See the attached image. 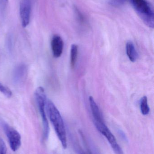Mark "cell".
<instances>
[{"mask_svg":"<svg viewBox=\"0 0 154 154\" xmlns=\"http://www.w3.org/2000/svg\"><path fill=\"white\" fill-rule=\"evenodd\" d=\"M0 92L8 98L11 97L12 94L11 91L8 88L3 85L1 83H0Z\"/></svg>","mask_w":154,"mask_h":154,"instance_id":"13","label":"cell"},{"mask_svg":"<svg viewBox=\"0 0 154 154\" xmlns=\"http://www.w3.org/2000/svg\"><path fill=\"white\" fill-rule=\"evenodd\" d=\"M7 154V147L3 140L0 138V154Z\"/></svg>","mask_w":154,"mask_h":154,"instance_id":"15","label":"cell"},{"mask_svg":"<svg viewBox=\"0 0 154 154\" xmlns=\"http://www.w3.org/2000/svg\"></svg>","mask_w":154,"mask_h":154,"instance_id":"17","label":"cell"},{"mask_svg":"<svg viewBox=\"0 0 154 154\" xmlns=\"http://www.w3.org/2000/svg\"><path fill=\"white\" fill-rule=\"evenodd\" d=\"M140 109L141 112L144 116H146L150 112V107L148 104L147 97L144 96L141 99L140 101Z\"/></svg>","mask_w":154,"mask_h":154,"instance_id":"12","label":"cell"},{"mask_svg":"<svg viewBox=\"0 0 154 154\" xmlns=\"http://www.w3.org/2000/svg\"><path fill=\"white\" fill-rule=\"evenodd\" d=\"M133 7L146 25L154 28V12L146 0H129Z\"/></svg>","mask_w":154,"mask_h":154,"instance_id":"2","label":"cell"},{"mask_svg":"<svg viewBox=\"0 0 154 154\" xmlns=\"http://www.w3.org/2000/svg\"><path fill=\"white\" fill-rule=\"evenodd\" d=\"M126 53L128 58L132 62L137 61L138 58V54L134 44L132 42H127L126 46Z\"/></svg>","mask_w":154,"mask_h":154,"instance_id":"10","label":"cell"},{"mask_svg":"<svg viewBox=\"0 0 154 154\" xmlns=\"http://www.w3.org/2000/svg\"><path fill=\"white\" fill-rule=\"evenodd\" d=\"M35 99L38 105L39 112L41 116L43 128V135L45 138L49 137V126L46 116V95L45 90L42 87H39L37 88L35 91Z\"/></svg>","mask_w":154,"mask_h":154,"instance_id":"3","label":"cell"},{"mask_svg":"<svg viewBox=\"0 0 154 154\" xmlns=\"http://www.w3.org/2000/svg\"><path fill=\"white\" fill-rule=\"evenodd\" d=\"M0 123L8 138L9 145L13 152L19 150L21 145V137L20 133L13 128L2 120Z\"/></svg>","mask_w":154,"mask_h":154,"instance_id":"4","label":"cell"},{"mask_svg":"<svg viewBox=\"0 0 154 154\" xmlns=\"http://www.w3.org/2000/svg\"><path fill=\"white\" fill-rule=\"evenodd\" d=\"M32 10V0H21L20 4V14L22 26L25 28L29 25Z\"/></svg>","mask_w":154,"mask_h":154,"instance_id":"6","label":"cell"},{"mask_svg":"<svg viewBox=\"0 0 154 154\" xmlns=\"http://www.w3.org/2000/svg\"><path fill=\"white\" fill-rule=\"evenodd\" d=\"M3 1L4 2H6L7 1H8V0H3Z\"/></svg>","mask_w":154,"mask_h":154,"instance_id":"16","label":"cell"},{"mask_svg":"<svg viewBox=\"0 0 154 154\" xmlns=\"http://www.w3.org/2000/svg\"><path fill=\"white\" fill-rule=\"evenodd\" d=\"M47 112L56 134L64 149L68 146L67 134L62 117L53 102L49 100L47 102Z\"/></svg>","mask_w":154,"mask_h":154,"instance_id":"1","label":"cell"},{"mask_svg":"<svg viewBox=\"0 0 154 154\" xmlns=\"http://www.w3.org/2000/svg\"><path fill=\"white\" fill-rule=\"evenodd\" d=\"M89 103L90 105V109L94 118V122L104 121L102 114L100 112L99 107L97 104L96 103L93 97L90 96L89 97Z\"/></svg>","mask_w":154,"mask_h":154,"instance_id":"9","label":"cell"},{"mask_svg":"<svg viewBox=\"0 0 154 154\" xmlns=\"http://www.w3.org/2000/svg\"><path fill=\"white\" fill-rule=\"evenodd\" d=\"M98 130L105 137L115 154H124L118 144L115 136L106 125L104 121L95 122Z\"/></svg>","mask_w":154,"mask_h":154,"instance_id":"5","label":"cell"},{"mask_svg":"<svg viewBox=\"0 0 154 154\" xmlns=\"http://www.w3.org/2000/svg\"><path fill=\"white\" fill-rule=\"evenodd\" d=\"M126 0H109V4L114 6H119L123 5Z\"/></svg>","mask_w":154,"mask_h":154,"instance_id":"14","label":"cell"},{"mask_svg":"<svg viewBox=\"0 0 154 154\" xmlns=\"http://www.w3.org/2000/svg\"><path fill=\"white\" fill-rule=\"evenodd\" d=\"M51 46L53 57L56 58L60 57L64 48V42L61 37L58 35H54L52 39Z\"/></svg>","mask_w":154,"mask_h":154,"instance_id":"7","label":"cell"},{"mask_svg":"<svg viewBox=\"0 0 154 154\" xmlns=\"http://www.w3.org/2000/svg\"><path fill=\"white\" fill-rule=\"evenodd\" d=\"M27 70V67L24 64H20L15 68L13 76L15 83H21L25 80Z\"/></svg>","mask_w":154,"mask_h":154,"instance_id":"8","label":"cell"},{"mask_svg":"<svg viewBox=\"0 0 154 154\" xmlns=\"http://www.w3.org/2000/svg\"><path fill=\"white\" fill-rule=\"evenodd\" d=\"M78 54V48L76 44H72L71 48L70 64L71 68L74 69L77 63Z\"/></svg>","mask_w":154,"mask_h":154,"instance_id":"11","label":"cell"}]
</instances>
